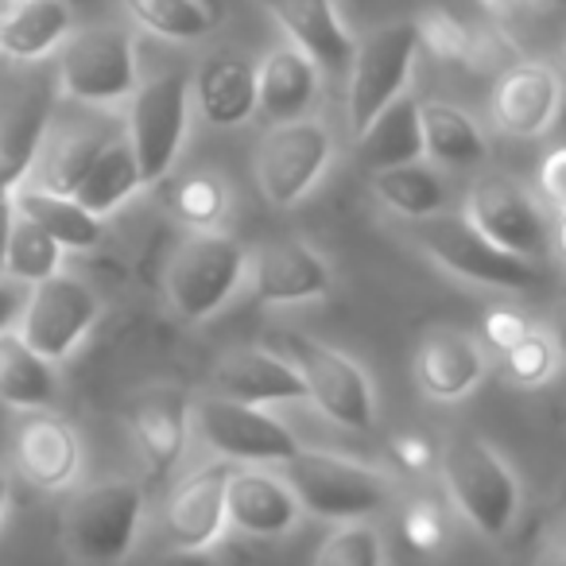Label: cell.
<instances>
[{
    "mask_svg": "<svg viewBox=\"0 0 566 566\" xmlns=\"http://www.w3.org/2000/svg\"><path fill=\"white\" fill-rule=\"evenodd\" d=\"M439 465L442 478H447L450 501L470 520V527H478L485 539L509 535L520 512V481L512 473V465L481 434L450 439Z\"/></svg>",
    "mask_w": 566,
    "mask_h": 566,
    "instance_id": "cell-1",
    "label": "cell"
},
{
    "mask_svg": "<svg viewBox=\"0 0 566 566\" xmlns=\"http://www.w3.org/2000/svg\"><path fill=\"white\" fill-rule=\"evenodd\" d=\"M249 252L237 237L195 229L167 264V303L182 323H206L244 283Z\"/></svg>",
    "mask_w": 566,
    "mask_h": 566,
    "instance_id": "cell-2",
    "label": "cell"
},
{
    "mask_svg": "<svg viewBox=\"0 0 566 566\" xmlns=\"http://www.w3.org/2000/svg\"><path fill=\"white\" fill-rule=\"evenodd\" d=\"M283 481L300 496V509L323 520H365L392 501L385 473L331 454V450H295L283 462Z\"/></svg>",
    "mask_w": 566,
    "mask_h": 566,
    "instance_id": "cell-3",
    "label": "cell"
},
{
    "mask_svg": "<svg viewBox=\"0 0 566 566\" xmlns=\"http://www.w3.org/2000/svg\"><path fill=\"white\" fill-rule=\"evenodd\" d=\"M144 520V485L109 478L82 489L63 516L66 555L78 563H120L133 551Z\"/></svg>",
    "mask_w": 566,
    "mask_h": 566,
    "instance_id": "cell-4",
    "label": "cell"
},
{
    "mask_svg": "<svg viewBox=\"0 0 566 566\" xmlns=\"http://www.w3.org/2000/svg\"><path fill=\"white\" fill-rule=\"evenodd\" d=\"M416 241L427 256L434 260L447 272L462 275L481 287H509V292H524L543 280L539 264L524 260L516 252L501 249L496 241H489L470 218H454V213H431V218H419Z\"/></svg>",
    "mask_w": 566,
    "mask_h": 566,
    "instance_id": "cell-5",
    "label": "cell"
},
{
    "mask_svg": "<svg viewBox=\"0 0 566 566\" xmlns=\"http://www.w3.org/2000/svg\"><path fill=\"white\" fill-rule=\"evenodd\" d=\"M136 48L117 24H94L71 32L59 51V90L82 105H120L136 94Z\"/></svg>",
    "mask_w": 566,
    "mask_h": 566,
    "instance_id": "cell-6",
    "label": "cell"
},
{
    "mask_svg": "<svg viewBox=\"0 0 566 566\" xmlns=\"http://www.w3.org/2000/svg\"><path fill=\"white\" fill-rule=\"evenodd\" d=\"M275 346L283 349V357H292V365L307 380V400L323 411L326 419H334L346 431H369L377 423V396L365 377V369L357 361H349L346 354H338L326 342L311 338L300 331H280Z\"/></svg>",
    "mask_w": 566,
    "mask_h": 566,
    "instance_id": "cell-7",
    "label": "cell"
},
{
    "mask_svg": "<svg viewBox=\"0 0 566 566\" xmlns=\"http://www.w3.org/2000/svg\"><path fill=\"white\" fill-rule=\"evenodd\" d=\"M190 125V74L164 71L156 78L140 82L128 97V144L140 164L144 187H156L171 164L179 159V148L187 140Z\"/></svg>",
    "mask_w": 566,
    "mask_h": 566,
    "instance_id": "cell-8",
    "label": "cell"
},
{
    "mask_svg": "<svg viewBox=\"0 0 566 566\" xmlns=\"http://www.w3.org/2000/svg\"><path fill=\"white\" fill-rule=\"evenodd\" d=\"M331 159V128L315 117H295L275 120V128L260 140L256 156H252V171H256V187L268 202L280 206V210H292L295 202H303L315 190Z\"/></svg>",
    "mask_w": 566,
    "mask_h": 566,
    "instance_id": "cell-9",
    "label": "cell"
},
{
    "mask_svg": "<svg viewBox=\"0 0 566 566\" xmlns=\"http://www.w3.org/2000/svg\"><path fill=\"white\" fill-rule=\"evenodd\" d=\"M190 423L198 439L229 462L249 465H283L300 450L292 427H283L275 416L260 411V403H237L226 396H202L190 403Z\"/></svg>",
    "mask_w": 566,
    "mask_h": 566,
    "instance_id": "cell-10",
    "label": "cell"
},
{
    "mask_svg": "<svg viewBox=\"0 0 566 566\" xmlns=\"http://www.w3.org/2000/svg\"><path fill=\"white\" fill-rule=\"evenodd\" d=\"M97 318H102V300H97L94 287L82 283L78 275L55 272L48 280L32 283L17 331L24 334L28 346L59 365L86 342Z\"/></svg>",
    "mask_w": 566,
    "mask_h": 566,
    "instance_id": "cell-11",
    "label": "cell"
},
{
    "mask_svg": "<svg viewBox=\"0 0 566 566\" xmlns=\"http://www.w3.org/2000/svg\"><path fill=\"white\" fill-rule=\"evenodd\" d=\"M416 48L419 35L411 20L385 24L357 48L354 63H349V128L354 136H361L369 120L403 94L411 63H416Z\"/></svg>",
    "mask_w": 566,
    "mask_h": 566,
    "instance_id": "cell-12",
    "label": "cell"
},
{
    "mask_svg": "<svg viewBox=\"0 0 566 566\" xmlns=\"http://www.w3.org/2000/svg\"><path fill=\"white\" fill-rule=\"evenodd\" d=\"M465 218L501 249L524 260H543L551 249V229L535 198L509 175H485L465 195Z\"/></svg>",
    "mask_w": 566,
    "mask_h": 566,
    "instance_id": "cell-13",
    "label": "cell"
},
{
    "mask_svg": "<svg viewBox=\"0 0 566 566\" xmlns=\"http://www.w3.org/2000/svg\"><path fill=\"white\" fill-rule=\"evenodd\" d=\"M229 478H233V462L218 458L175 485L164 504V535L175 551H206L226 535Z\"/></svg>",
    "mask_w": 566,
    "mask_h": 566,
    "instance_id": "cell-14",
    "label": "cell"
},
{
    "mask_svg": "<svg viewBox=\"0 0 566 566\" xmlns=\"http://www.w3.org/2000/svg\"><path fill=\"white\" fill-rule=\"evenodd\" d=\"M12 462L28 485L59 493L82 473V439L63 416L51 408L24 411L12 434Z\"/></svg>",
    "mask_w": 566,
    "mask_h": 566,
    "instance_id": "cell-15",
    "label": "cell"
},
{
    "mask_svg": "<svg viewBox=\"0 0 566 566\" xmlns=\"http://www.w3.org/2000/svg\"><path fill=\"white\" fill-rule=\"evenodd\" d=\"M249 280H252V295L260 303L295 307V303L318 300V295L331 292V264L307 241L283 237V241H272L260 252H252Z\"/></svg>",
    "mask_w": 566,
    "mask_h": 566,
    "instance_id": "cell-16",
    "label": "cell"
},
{
    "mask_svg": "<svg viewBox=\"0 0 566 566\" xmlns=\"http://www.w3.org/2000/svg\"><path fill=\"white\" fill-rule=\"evenodd\" d=\"M300 496L292 493V485L260 465L233 470L226 485L229 527L244 539H280L300 524Z\"/></svg>",
    "mask_w": 566,
    "mask_h": 566,
    "instance_id": "cell-17",
    "label": "cell"
},
{
    "mask_svg": "<svg viewBox=\"0 0 566 566\" xmlns=\"http://www.w3.org/2000/svg\"><path fill=\"white\" fill-rule=\"evenodd\" d=\"M213 396H226L237 403H292L307 400V380L292 365V357L272 349H237L221 357L210 377Z\"/></svg>",
    "mask_w": 566,
    "mask_h": 566,
    "instance_id": "cell-18",
    "label": "cell"
},
{
    "mask_svg": "<svg viewBox=\"0 0 566 566\" xmlns=\"http://www.w3.org/2000/svg\"><path fill=\"white\" fill-rule=\"evenodd\" d=\"M264 9L272 12V20L283 32L292 35L295 48L315 59L323 74L349 71L357 43L334 0H264Z\"/></svg>",
    "mask_w": 566,
    "mask_h": 566,
    "instance_id": "cell-19",
    "label": "cell"
},
{
    "mask_svg": "<svg viewBox=\"0 0 566 566\" xmlns=\"http://www.w3.org/2000/svg\"><path fill=\"white\" fill-rule=\"evenodd\" d=\"M558 102H563L558 74L547 63H520L516 59L493 90V120L501 133L527 140V136L547 133Z\"/></svg>",
    "mask_w": 566,
    "mask_h": 566,
    "instance_id": "cell-20",
    "label": "cell"
},
{
    "mask_svg": "<svg viewBox=\"0 0 566 566\" xmlns=\"http://www.w3.org/2000/svg\"><path fill=\"white\" fill-rule=\"evenodd\" d=\"M128 431L151 473H171L187 450L190 400L175 385H151L128 408Z\"/></svg>",
    "mask_w": 566,
    "mask_h": 566,
    "instance_id": "cell-21",
    "label": "cell"
},
{
    "mask_svg": "<svg viewBox=\"0 0 566 566\" xmlns=\"http://www.w3.org/2000/svg\"><path fill=\"white\" fill-rule=\"evenodd\" d=\"M485 342L465 331H434L416 349V380L431 400L454 403L485 380Z\"/></svg>",
    "mask_w": 566,
    "mask_h": 566,
    "instance_id": "cell-22",
    "label": "cell"
},
{
    "mask_svg": "<svg viewBox=\"0 0 566 566\" xmlns=\"http://www.w3.org/2000/svg\"><path fill=\"white\" fill-rule=\"evenodd\" d=\"M190 102H198L206 125L237 128L256 113V66L237 51L210 55L190 78Z\"/></svg>",
    "mask_w": 566,
    "mask_h": 566,
    "instance_id": "cell-23",
    "label": "cell"
},
{
    "mask_svg": "<svg viewBox=\"0 0 566 566\" xmlns=\"http://www.w3.org/2000/svg\"><path fill=\"white\" fill-rule=\"evenodd\" d=\"M318 94V66L307 51L295 43L268 51V59L256 71V109L268 120H295L307 117Z\"/></svg>",
    "mask_w": 566,
    "mask_h": 566,
    "instance_id": "cell-24",
    "label": "cell"
},
{
    "mask_svg": "<svg viewBox=\"0 0 566 566\" xmlns=\"http://www.w3.org/2000/svg\"><path fill=\"white\" fill-rule=\"evenodd\" d=\"M55 361L32 349L20 331L0 334V403L12 411H43L59 403Z\"/></svg>",
    "mask_w": 566,
    "mask_h": 566,
    "instance_id": "cell-25",
    "label": "cell"
},
{
    "mask_svg": "<svg viewBox=\"0 0 566 566\" xmlns=\"http://www.w3.org/2000/svg\"><path fill=\"white\" fill-rule=\"evenodd\" d=\"M12 206H17V213H24L35 226L48 229L66 252H90L94 244H102L105 218L90 213L74 195H63V190H51L24 179L12 190Z\"/></svg>",
    "mask_w": 566,
    "mask_h": 566,
    "instance_id": "cell-26",
    "label": "cell"
},
{
    "mask_svg": "<svg viewBox=\"0 0 566 566\" xmlns=\"http://www.w3.org/2000/svg\"><path fill=\"white\" fill-rule=\"evenodd\" d=\"M74 32V12L66 0H20L9 17L0 20V55L12 63H35L63 48Z\"/></svg>",
    "mask_w": 566,
    "mask_h": 566,
    "instance_id": "cell-27",
    "label": "cell"
},
{
    "mask_svg": "<svg viewBox=\"0 0 566 566\" xmlns=\"http://www.w3.org/2000/svg\"><path fill=\"white\" fill-rule=\"evenodd\" d=\"M113 136L102 133V128L90 125H66V128H51L43 133L40 151H35V182L51 190H63V195H74V187L82 182V175L90 171L102 148Z\"/></svg>",
    "mask_w": 566,
    "mask_h": 566,
    "instance_id": "cell-28",
    "label": "cell"
},
{
    "mask_svg": "<svg viewBox=\"0 0 566 566\" xmlns=\"http://www.w3.org/2000/svg\"><path fill=\"white\" fill-rule=\"evenodd\" d=\"M357 156H361V164L369 171L423 159V120H419L416 97L400 94L396 102H388L369 120V128L357 136Z\"/></svg>",
    "mask_w": 566,
    "mask_h": 566,
    "instance_id": "cell-29",
    "label": "cell"
},
{
    "mask_svg": "<svg viewBox=\"0 0 566 566\" xmlns=\"http://www.w3.org/2000/svg\"><path fill=\"white\" fill-rule=\"evenodd\" d=\"M423 120V156L439 167H478L489 159V140L478 120L450 102H419Z\"/></svg>",
    "mask_w": 566,
    "mask_h": 566,
    "instance_id": "cell-30",
    "label": "cell"
},
{
    "mask_svg": "<svg viewBox=\"0 0 566 566\" xmlns=\"http://www.w3.org/2000/svg\"><path fill=\"white\" fill-rule=\"evenodd\" d=\"M136 190H144V179H140V164L133 156V144H128V136H113L102 148V156L90 164V171L82 175L78 187H74V198L90 213H97V218H109Z\"/></svg>",
    "mask_w": 566,
    "mask_h": 566,
    "instance_id": "cell-31",
    "label": "cell"
},
{
    "mask_svg": "<svg viewBox=\"0 0 566 566\" xmlns=\"http://www.w3.org/2000/svg\"><path fill=\"white\" fill-rule=\"evenodd\" d=\"M373 190H377V198L388 210H396L400 218L411 221L431 218V213H442L450 206L447 179L439 175V167L423 164V159L373 171Z\"/></svg>",
    "mask_w": 566,
    "mask_h": 566,
    "instance_id": "cell-32",
    "label": "cell"
},
{
    "mask_svg": "<svg viewBox=\"0 0 566 566\" xmlns=\"http://www.w3.org/2000/svg\"><path fill=\"white\" fill-rule=\"evenodd\" d=\"M43 133H48V105H24L0 117V198L12 195L32 175Z\"/></svg>",
    "mask_w": 566,
    "mask_h": 566,
    "instance_id": "cell-33",
    "label": "cell"
},
{
    "mask_svg": "<svg viewBox=\"0 0 566 566\" xmlns=\"http://www.w3.org/2000/svg\"><path fill=\"white\" fill-rule=\"evenodd\" d=\"M66 249L48 233L43 226H35L32 218L17 213L9 229V249H4V268L0 272L17 275L24 283H40L48 275L63 272Z\"/></svg>",
    "mask_w": 566,
    "mask_h": 566,
    "instance_id": "cell-34",
    "label": "cell"
},
{
    "mask_svg": "<svg viewBox=\"0 0 566 566\" xmlns=\"http://www.w3.org/2000/svg\"><path fill=\"white\" fill-rule=\"evenodd\" d=\"M128 17L164 40H202L213 28V17L202 0H120Z\"/></svg>",
    "mask_w": 566,
    "mask_h": 566,
    "instance_id": "cell-35",
    "label": "cell"
},
{
    "mask_svg": "<svg viewBox=\"0 0 566 566\" xmlns=\"http://www.w3.org/2000/svg\"><path fill=\"white\" fill-rule=\"evenodd\" d=\"M385 539L373 524L365 520H342V527L318 547V563H338V566H377L385 563Z\"/></svg>",
    "mask_w": 566,
    "mask_h": 566,
    "instance_id": "cell-36",
    "label": "cell"
},
{
    "mask_svg": "<svg viewBox=\"0 0 566 566\" xmlns=\"http://www.w3.org/2000/svg\"><path fill=\"white\" fill-rule=\"evenodd\" d=\"M416 35H419V48H427L434 59L442 63H462L465 66V55H470V24L454 17L447 9H423L416 20Z\"/></svg>",
    "mask_w": 566,
    "mask_h": 566,
    "instance_id": "cell-37",
    "label": "cell"
},
{
    "mask_svg": "<svg viewBox=\"0 0 566 566\" xmlns=\"http://www.w3.org/2000/svg\"><path fill=\"white\" fill-rule=\"evenodd\" d=\"M229 195L221 187V179L213 175H190L179 190H175V213L195 229H213L226 218Z\"/></svg>",
    "mask_w": 566,
    "mask_h": 566,
    "instance_id": "cell-38",
    "label": "cell"
},
{
    "mask_svg": "<svg viewBox=\"0 0 566 566\" xmlns=\"http://www.w3.org/2000/svg\"><path fill=\"white\" fill-rule=\"evenodd\" d=\"M555 361H558L555 338H551V331H535V326L516 346L504 349V365H509V377L516 385H543L555 373Z\"/></svg>",
    "mask_w": 566,
    "mask_h": 566,
    "instance_id": "cell-39",
    "label": "cell"
},
{
    "mask_svg": "<svg viewBox=\"0 0 566 566\" xmlns=\"http://www.w3.org/2000/svg\"><path fill=\"white\" fill-rule=\"evenodd\" d=\"M516 59H520L516 48H512L501 28H470V55H465V66H478V71H509Z\"/></svg>",
    "mask_w": 566,
    "mask_h": 566,
    "instance_id": "cell-40",
    "label": "cell"
},
{
    "mask_svg": "<svg viewBox=\"0 0 566 566\" xmlns=\"http://www.w3.org/2000/svg\"><path fill=\"white\" fill-rule=\"evenodd\" d=\"M388 454H392V462L400 465L403 473H416V478L439 470V458H442L439 450H434V442L416 431L392 434V439H388Z\"/></svg>",
    "mask_w": 566,
    "mask_h": 566,
    "instance_id": "cell-41",
    "label": "cell"
},
{
    "mask_svg": "<svg viewBox=\"0 0 566 566\" xmlns=\"http://www.w3.org/2000/svg\"><path fill=\"white\" fill-rule=\"evenodd\" d=\"M403 535L416 551H434L447 539V524H442V509L431 501H416L403 512Z\"/></svg>",
    "mask_w": 566,
    "mask_h": 566,
    "instance_id": "cell-42",
    "label": "cell"
},
{
    "mask_svg": "<svg viewBox=\"0 0 566 566\" xmlns=\"http://www.w3.org/2000/svg\"><path fill=\"white\" fill-rule=\"evenodd\" d=\"M532 331V323H527L520 311H512V307H493L485 315V323H481V342L485 346H493V349H509V346H516L524 334Z\"/></svg>",
    "mask_w": 566,
    "mask_h": 566,
    "instance_id": "cell-43",
    "label": "cell"
},
{
    "mask_svg": "<svg viewBox=\"0 0 566 566\" xmlns=\"http://www.w3.org/2000/svg\"><path fill=\"white\" fill-rule=\"evenodd\" d=\"M539 195L547 198L555 210H566V144L543 156V164H539Z\"/></svg>",
    "mask_w": 566,
    "mask_h": 566,
    "instance_id": "cell-44",
    "label": "cell"
},
{
    "mask_svg": "<svg viewBox=\"0 0 566 566\" xmlns=\"http://www.w3.org/2000/svg\"><path fill=\"white\" fill-rule=\"evenodd\" d=\"M28 292H32V283L17 280V275H9V272H0V334L17 331L20 315H24Z\"/></svg>",
    "mask_w": 566,
    "mask_h": 566,
    "instance_id": "cell-45",
    "label": "cell"
},
{
    "mask_svg": "<svg viewBox=\"0 0 566 566\" xmlns=\"http://www.w3.org/2000/svg\"><path fill=\"white\" fill-rule=\"evenodd\" d=\"M473 4H478L493 24H504V20H512L520 12V0H473Z\"/></svg>",
    "mask_w": 566,
    "mask_h": 566,
    "instance_id": "cell-46",
    "label": "cell"
},
{
    "mask_svg": "<svg viewBox=\"0 0 566 566\" xmlns=\"http://www.w3.org/2000/svg\"><path fill=\"white\" fill-rule=\"evenodd\" d=\"M12 218H17V206H12V195H4L0 198V268H4V249H9Z\"/></svg>",
    "mask_w": 566,
    "mask_h": 566,
    "instance_id": "cell-47",
    "label": "cell"
},
{
    "mask_svg": "<svg viewBox=\"0 0 566 566\" xmlns=\"http://www.w3.org/2000/svg\"><path fill=\"white\" fill-rule=\"evenodd\" d=\"M551 338H555L558 357H566V300L555 303V311H551Z\"/></svg>",
    "mask_w": 566,
    "mask_h": 566,
    "instance_id": "cell-48",
    "label": "cell"
},
{
    "mask_svg": "<svg viewBox=\"0 0 566 566\" xmlns=\"http://www.w3.org/2000/svg\"><path fill=\"white\" fill-rule=\"evenodd\" d=\"M551 249L558 252V260L566 264V210H558V221L551 229Z\"/></svg>",
    "mask_w": 566,
    "mask_h": 566,
    "instance_id": "cell-49",
    "label": "cell"
},
{
    "mask_svg": "<svg viewBox=\"0 0 566 566\" xmlns=\"http://www.w3.org/2000/svg\"><path fill=\"white\" fill-rule=\"evenodd\" d=\"M9 501H12V485H9V473H0V520L9 512Z\"/></svg>",
    "mask_w": 566,
    "mask_h": 566,
    "instance_id": "cell-50",
    "label": "cell"
},
{
    "mask_svg": "<svg viewBox=\"0 0 566 566\" xmlns=\"http://www.w3.org/2000/svg\"><path fill=\"white\" fill-rule=\"evenodd\" d=\"M555 4L558 0H520V9H527V12H551Z\"/></svg>",
    "mask_w": 566,
    "mask_h": 566,
    "instance_id": "cell-51",
    "label": "cell"
},
{
    "mask_svg": "<svg viewBox=\"0 0 566 566\" xmlns=\"http://www.w3.org/2000/svg\"><path fill=\"white\" fill-rule=\"evenodd\" d=\"M17 4H20V0H0V20L9 17V12H12V9H17Z\"/></svg>",
    "mask_w": 566,
    "mask_h": 566,
    "instance_id": "cell-52",
    "label": "cell"
},
{
    "mask_svg": "<svg viewBox=\"0 0 566 566\" xmlns=\"http://www.w3.org/2000/svg\"><path fill=\"white\" fill-rule=\"evenodd\" d=\"M563 558H566V551H563Z\"/></svg>",
    "mask_w": 566,
    "mask_h": 566,
    "instance_id": "cell-53",
    "label": "cell"
}]
</instances>
